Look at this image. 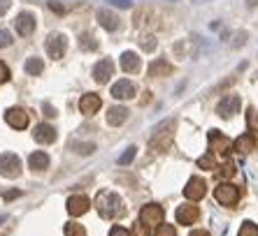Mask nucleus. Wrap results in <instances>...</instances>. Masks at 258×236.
Instances as JSON below:
<instances>
[{
    "mask_svg": "<svg viewBox=\"0 0 258 236\" xmlns=\"http://www.w3.org/2000/svg\"><path fill=\"white\" fill-rule=\"evenodd\" d=\"M96 208L105 220H114L119 215H123V204H121V197L109 192V190H102L96 197Z\"/></svg>",
    "mask_w": 258,
    "mask_h": 236,
    "instance_id": "1",
    "label": "nucleus"
},
{
    "mask_svg": "<svg viewBox=\"0 0 258 236\" xmlns=\"http://www.w3.org/2000/svg\"><path fill=\"white\" fill-rule=\"evenodd\" d=\"M0 174L5 178H17L21 174V162L14 153H3L0 155Z\"/></svg>",
    "mask_w": 258,
    "mask_h": 236,
    "instance_id": "2",
    "label": "nucleus"
},
{
    "mask_svg": "<svg viewBox=\"0 0 258 236\" xmlns=\"http://www.w3.org/2000/svg\"><path fill=\"white\" fill-rule=\"evenodd\" d=\"M214 197H216V201H221V204H226V206H233L235 201L240 199V190L235 188V185H230V183H221V185H216Z\"/></svg>",
    "mask_w": 258,
    "mask_h": 236,
    "instance_id": "3",
    "label": "nucleus"
},
{
    "mask_svg": "<svg viewBox=\"0 0 258 236\" xmlns=\"http://www.w3.org/2000/svg\"><path fill=\"white\" fill-rule=\"evenodd\" d=\"M163 218H165V213H163V208L158 206V204H147V206L140 211V222H144L147 227L149 224H161L163 222Z\"/></svg>",
    "mask_w": 258,
    "mask_h": 236,
    "instance_id": "4",
    "label": "nucleus"
},
{
    "mask_svg": "<svg viewBox=\"0 0 258 236\" xmlns=\"http://www.w3.org/2000/svg\"><path fill=\"white\" fill-rule=\"evenodd\" d=\"M205 192H207V183H205L203 178H198V176H193L191 181H188V185L184 188V197H186V199H191V201L203 199Z\"/></svg>",
    "mask_w": 258,
    "mask_h": 236,
    "instance_id": "5",
    "label": "nucleus"
},
{
    "mask_svg": "<svg viewBox=\"0 0 258 236\" xmlns=\"http://www.w3.org/2000/svg\"><path fill=\"white\" fill-rule=\"evenodd\" d=\"M240 95H235V93H230V95H226L221 102H219V106H216V111L221 113L223 118H230L235 111H240Z\"/></svg>",
    "mask_w": 258,
    "mask_h": 236,
    "instance_id": "6",
    "label": "nucleus"
},
{
    "mask_svg": "<svg viewBox=\"0 0 258 236\" xmlns=\"http://www.w3.org/2000/svg\"><path fill=\"white\" fill-rule=\"evenodd\" d=\"M5 121H7V125H12L14 130H24L26 125H28V113L24 109H19V106H12V109H7Z\"/></svg>",
    "mask_w": 258,
    "mask_h": 236,
    "instance_id": "7",
    "label": "nucleus"
},
{
    "mask_svg": "<svg viewBox=\"0 0 258 236\" xmlns=\"http://www.w3.org/2000/svg\"><path fill=\"white\" fill-rule=\"evenodd\" d=\"M66 47H68V42H66V37L60 35V33L49 35V40H47V53L51 56V58H60V56L66 53Z\"/></svg>",
    "mask_w": 258,
    "mask_h": 236,
    "instance_id": "8",
    "label": "nucleus"
},
{
    "mask_svg": "<svg viewBox=\"0 0 258 236\" xmlns=\"http://www.w3.org/2000/svg\"><path fill=\"white\" fill-rule=\"evenodd\" d=\"M14 26H17V33H19V35H21V37H28V35H33V30H35V17H33V14H28V12L19 14L17 21H14Z\"/></svg>",
    "mask_w": 258,
    "mask_h": 236,
    "instance_id": "9",
    "label": "nucleus"
},
{
    "mask_svg": "<svg viewBox=\"0 0 258 236\" xmlns=\"http://www.w3.org/2000/svg\"><path fill=\"white\" fill-rule=\"evenodd\" d=\"M112 72H114V63H112L109 58H102L100 63L93 67V79H96L98 83H105V81H109Z\"/></svg>",
    "mask_w": 258,
    "mask_h": 236,
    "instance_id": "10",
    "label": "nucleus"
},
{
    "mask_svg": "<svg viewBox=\"0 0 258 236\" xmlns=\"http://www.w3.org/2000/svg\"><path fill=\"white\" fill-rule=\"evenodd\" d=\"M89 208H91V201L84 195H75L68 199V213L70 215H84Z\"/></svg>",
    "mask_w": 258,
    "mask_h": 236,
    "instance_id": "11",
    "label": "nucleus"
},
{
    "mask_svg": "<svg viewBox=\"0 0 258 236\" xmlns=\"http://www.w3.org/2000/svg\"><path fill=\"white\" fill-rule=\"evenodd\" d=\"M112 95L116 100H131V97H135V86L128 79H121V81H116L112 86Z\"/></svg>",
    "mask_w": 258,
    "mask_h": 236,
    "instance_id": "12",
    "label": "nucleus"
},
{
    "mask_svg": "<svg viewBox=\"0 0 258 236\" xmlns=\"http://www.w3.org/2000/svg\"><path fill=\"white\" fill-rule=\"evenodd\" d=\"M100 97H98L96 93H86L82 100H79V109H82V113H86V116H93V113L100 109Z\"/></svg>",
    "mask_w": 258,
    "mask_h": 236,
    "instance_id": "13",
    "label": "nucleus"
},
{
    "mask_svg": "<svg viewBox=\"0 0 258 236\" xmlns=\"http://www.w3.org/2000/svg\"><path fill=\"white\" fill-rule=\"evenodd\" d=\"M33 137H35L37 144H54L56 142V130L51 128V125L42 123V125H37L35 130H33Z\"/></svg>",
    "mask_w": 258,
    "mask_h": 236,
    "instance_id": "14",
    "label": "nucleus"
},
{
    "mask_svg": "<svg viewBox=\"0 0 258 236\" xmlns=\"http://www.w3.org/2000/svg\"><path fill=\"white\" fill-rule=\"evenodd\" d=\"M198 215H200V211H198V206H193V204H184V206L177 211V220H179L181 224H193L198 220Z\"/></svg>",
    "mask_w": 258,
    "mask_h": 236,
    "instance_id": "15",
    "label": "nucleus"
},
{
    "mask_svg": "<svg viewBox=\"0 0 258 236\" xmlns=\"http://www.w3.org/2000/svg\"><path fill=\"white\" fill-rule=\"evenodd\" d=\"M121 70L128 72V74H135L140 70V56L133 51H126L121 56Z\"/></svg>",
    "mask_w": 258,
    "mask_h": 236,
    "instance_id": "16",
    "label": "nucleus"
},
{
    "mask_svg": "<svg viewBox=\"0 0 258 236\" xmlns=\"http://www.w3.org/2000/svg\"><path fill=\"white\" fill-rule=\"evenodd\" d=\"M210 148H212V153H228L230 142L226 137L219 135V132H210Z\"/></svg>",
    "mask_w": 258,
    "mask_h": 236,
    "instance_id": "17",
    "label": "nucleus"
},
{
    "mask_svg": "<svg viewBox=\"0 0 258 236\" xmlns=\"http://www.w3.org/2000/svg\"><path fill=\"white\" fill-rule=\"evenodd\" d=\"M126 118H128V109H126V106H112V109L107 111V123L112 125V128L121 125Z\"/></svg>",
    "mask_w": 258,
    "mask_h": 236,
    "instance_id": "18",
    "label": "nucleus"
},
{
    "mask_svg": "<svg viewBox=\"0 0 258 236\" xmlns=\"http://www.w3.org/2000/svg\"><path fill=\"white\" fill-rule=\"evenodd\" d=\"M98 21H100V26L105 30H116L119 28V17L112 12H107V10H100L98 12Z\"/></svg>",
    "mask_w": 258,
    "mask_h": 236,
    "instance_id": "19",
    "label": "nucleus"
},
{
    "mask_svg": "<svg viewBox=\"0 0 258 236\" xmlns=\"http://www.w3.org/2000/svg\"><path fill=\"white\" fill-rule=\"evenodd\" d=\"M28 165L33 167L35 171L47 169V167H49V155H47V153H42V151H35V153H30Z\"/></svg>",
    "mask_w": 258,
    "mask_h": 236,
    "instance_id": "20",
    "label": "nucleus"
},
{
    "mask_svg": "<svg viewBox=\"0 0 258 236\" xmlns=\"http://www.w3.org/2000/svg\"><path fill=\"white\" fill-rule=\"evenodd\" d=\"M253 146H256V139H253V135H244V137H240V139L235 142V148H237V151H242V153H249Z\"/></svg>",
    "mask_w": 258,
    "mask_h": 236,
    "instance_id": "21",
    "label": "nucleus"
},
{
    "mask_svg": "<svg viewBox=\"0 0 258 236\" xmlns=\"http://www.w3.org/2000/svg\"><path fill=\"white\" fill-rule=\"evenodd\" d=\"M172 70V67L165 63V60H156V63H151L149 65V74H154V77H161V74H168V72Z\"/></svg>",
    "mask_w": 258,
    "mask_h": 236,
    "instance_id": "22",
    "label": "nucleus"
},
{
    "mask_svg": "<svg viewBox=\"0 0 258 236\" xmlns=\"http://www.w3.org/2000/svg\"><path fill=\"white\" fill-rule=\"evenodd\" d=\"M42 67H44V63L40 58L26 60V72H28V74H40V72H42Z\"/></svg>",
    "mask_w": 258,
    "mask_h": 236,
    "instance_id": "23",
    "label": "nucleus"
},
{
    "mask_svg": "<svg viewBox=\"0 0 258 236\" xmlns=\"http://www.w3.org/2000/svg\"><path fill=\"white\" fill-rule=\"evenodd\" d=\"M66 236H86V229L79 222H68L66 224Z\"/></svg>",
    "mask_w": 258,
    "mask_h": 236,
    "instance_id": "24",
    "label": "nucleus"
},
{
    "mask_svg": "<svg viewBox=\"0 0 258 236\" xmlns=\"http://www.w3.org/2000/svg\"><path fill=\"white\" fill-rule=\"evenodd\" d=\"M240 236H258V224L244 222V224L240 227Z\"/></svg>",
    "mask_w": 258,
    "mask_h": 236,
    "instance_id": "25",
    "label": "nucleus"
},
{
    "mask_svg": "<svg viewBox=\"0 0 258 236\" xmlns=\"http://www.w3.org/2000/svg\"><path fill=\"white\" fill-rule=\"evenodd\" d=\"M198 165L203 167V169H214V167H216V160H214V155H212V153H207V155H203V158L198 160Z\"/></svg>",
    "mask_w": 258,
    "mask_h": 236,
    "instance_id": "26",
    "label": "nucleus"
},
{
    "mask_svg": "<svg viewBox=\"0 0 258 236\" xmlns=\"http://www.w3.org/2000/svg\"><path fill=\"white\" fill-rule=\"evenodd\" d=\"M156 236H177V231H174L172 224H158V229H156Z\"/></svg>",
    "mask_w": 258,
    "mask_h": 236,
    "instance_id": "27",
    "label": "nucleus"
},
{
    "mask_svg": "<svg viewBox=\"0 0 258 236\" xmlns=\"http://www.w3.org/2000/svg\"><path fill=\"white\" fill-rule=\"evenodd\" d=\"M135 153H138V151H135V148H128V151H126V153H123V155H121V158H119V165H128V162H131V160L133 158H135Z\"/></svg>",
    "mask_w": 258,
    "mask_h": 236,
    "instance_id": "28",
    "label": "nucleus"
},
{
    "mask_svg": "<svg viewBox=\"0 0 258 236\" xmlns=\"http://www.w3.org/2000/svg\"><path fill=\"white\" fill-rule=\"evenodd\" d=\"M10 44H12V37H10V33H7V30H3V28H0V49L10 47Z\"/></svg>",
    "mask_w": 258,
    "mask_h": 236,
    "instance_id": "29",
    "label": "nucleus"
},
{
    "mask_svg": "<svg viewBox=\"0 0 258 236\" xmlns=\"http://www.w3.org/2000/svg\"><path fill=\"white\" fill-rule=\"evenodd\" d=\"M75 146H77V148H75L77 153H86V155L96 151V146H93V144H75Z\"/></svg>",
    "mask_w": 258,
    "mask_h": 236,
    "instance_id": "30",
    "label": "nucleus"
},
{
    "mask_svg": "<svg viewBox=\"0 0 258 236\" xmlns=\"http://www.w3.org/2000/svg\"><path fill=\"white\" fill-rule=\"evenodd\" d=\"M142 49L144 51H154V49H156V40L151 35H147V40H142Z\"/></svg>",
    "mask_w": 258,
    "mask_h": 236,
    "instance_id": "31",
    "label": "nucleus"
},
{
    "mask_svg": "<svg viewBox=\"0 0 258 236\" xmlns=\"http://www.w3.org/2000/svg\"><path fill=\"white\" fill-rule=\"evenodd\" d=\"M249 128L258 130V111H249Z\"/></svg>",
    "mask_w": 258,
    "mask_h": 236,
    "instance_id": "32",
    "label": "nucleus"
},
{
    "mask_svg": "<svg viewBox=\"0 0 258 236\" xmlns=\"http://www.w3.org/2000/svg\"><path fill=\"white\" fill-rule=\"evenodd\" d=\"M109 5H114V7H123V10H128V7L133 5L131 0H107Z\"/></svg>",
    "mask_w": 258,
    "mask_h": 236,
    "instance_id": "33",
    "label": "nucleus"
},
{
    "mask_svg": "<svg viewBox=\"0 0 258 236\" xmlns=\"http://www.w3.org/2000/svg\"><path fill=\"white\" fill-rule=\"evenodd\" d=\"M10 79V70H7L5 63H0V83H5Z\"/></svg>",
    "mask_w": 258,
    "mask_h": 236,
    "instance_id": "34",
    "label": "nucleus"
},
{
    "mask_svg": "<svg viewBox=\"0 0 258 236\" xmlns=\"http://www.w3.org/2000/svg\"><path fill=\"white\" fill-rule=\"evenodd\" d=\"M89 37H91V35H82V40H79V42H82V47H84V49H93V47H96V42H93V40H89Z\"/></svg>",
    "mask_w": 258,
    "mask_h": 236,
    "instance_id": "35",
    "label": "nucleus"
},
{
    "mask_svg": "<svg viewBox=\"0 0 258 236\" xmlns=\"http://www.w3.org/2000/svg\"><path fill=\"white\" fill-rule=\"evenodd\" d=\"M109 236H131V234H128V229H123V227H112Z\"/></svg>",
    "mask_w": 258,
    "mask_h": 236,
    "instance_id": "36",
    "label": "nucleus"
},
{
    "mask_svg": "<svg viewBox=\"0 0 258 236\" xmlns=\"http://www.w3.org/2000/svg\"><path fill=\"white\" fill-rule=\"evenodd\" d=\"M10 5H12V0H0V17H3V14H7Z\"/></svg>",
    "mask_w": 258,
    "mask_h": 236,
    "instance_id": "37",
    "label": "nucleus"
},
{
    "mask_svg": "<svg viewBox=\"0 0 258 236\" xmlns=\"http://www.w3.org/2000/svg\"><path fill=\"white\" fill-rule=\"evenodd\" d=\"M44 113H47V116H56L54 106H51V104H44Z\"/></svg>",
    "mask_w": 258,
    "mask_h": 236,
    "instance_id": "38",
    "label": "nucleus"
},
{
    "mask_svg": "<svg viewBox=\"0 0 258 236\" xmlns=\"http://www.w3.org/2000/svg\"><path fill=\"white\" fill-rule=\"evenodd\" d=\"M191 236H210V231H205V229H196Z\"/></svg>",
    "mask_w": 258,
    "mask_h": 236,
    "instance_id": "39",
    "label": "nucleus"
},
{
    "mask_svg": "<svg viewBox=\"0 0 258 236\" xmlns=\"http://www.w3.org/2000/svg\"><path fill=\"white\" fill-rule=\"evenodd\" d=\"M256 3H258V0H246V5H249V7H253Z\"/></svg>",
    "mask_w": 258,
    "mask_h": 236,
    "instance_id": "40",
    "label": "nucleus"
},
{
    "mask_svg": "<svg viewBox=\"0 0 258 236\" xmlns=\"http://www.w3.org/2000/svg\"><path fill=\"white\" fill-rule=\"evenodd\" d=\"M3 222H5V215H0V224H3Z\"/></svg>",
    "mask_w": 258,
    "mask_h": 236,
    "instance_id": "41",
    "label": "nucleus"
}]
</instances>
